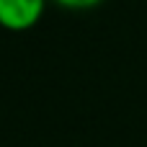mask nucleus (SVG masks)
I'll use <instances>...</instances> for the list:
<instances>
[{
  "instance_id": "obj_2",
  "label": "nucleus",
  "mask_w": 147,
  "mask_h": 147,
  "mask_svg": "<svg viewBox=\"0 0 147 147\" xmlns=\"http://www.w3.org/2000/svg\"><path fill=\"white\" fill-rule=\"evenodd\" d=\"M54 3L62 8H70V10H85V8H96L103 0H54Z\"/></svg>"
},
{
  "instance_id": "obj_1",
  "label": "nucleus",
  "mask_w": 147,
  "mask_h": 147,
  "mask_svg": "<svg viewBox=\"0 0 147 147\" xmlns=\"http://www.w3.org/2000/svg\"><path fill=\"white\" fill-rule=\"evenodd\" d=\"M47 0H0V26L8 31H26L44 16Z\"/></svg>"
}]
</instances>
